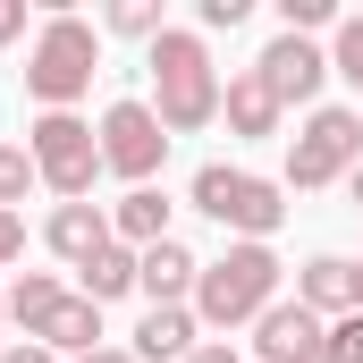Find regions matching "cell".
<instances>
[{"instance_id": "cell-1", "label": "cell", "mask_w": 363, "mask_h": 363, "mask_svg": "<svg viewBox=\"0 0 363 363\" xmlns=\"http://www.w3.org/2000/svg\"><path fill=\"white\" fill-rule=\"evenodd\" d=\"M144 68H152V118L169 127V144H178V135H203V127H220V68H211L203 34L169 26V34L144 51Z\"/></svg>"}, {"instance_id": "cell-2", "label": "cell", "mask_w": 363, "mask_h": 363, "mask_svg": "<svg viewBox=\"0 0 363 363\" xmlns=\"http://www.w3.org/2000/svg\"><path fill=\"white\" fill-rule=\"evenodd\" d=\"M93 68H101V26H85L77 9H51L26 43V93L34 110H77L93 93Z\"/></svg>"}, {"instance_id": "cell-3", "label": "cell", "mask_w": 363, "mask_h": 363, "mask_svg": "<svg viewBox=\"0 0 363 363\" xmlns=\"http://www.w3.org/2000/svg\"><path fill=\"white\" fill-rule=\"evenodd\" d=\"M279 262L271 245H228L220 262H203V279H194V321L203 330H245V321H262L279 304Z\"/></svg>"}, {"instance_id": "cell-4", "label": "cell", "mask_w": 363, "mask_h": 363, "mask_svg": "<svg viewBox=\"0 0 363 363\" xmlns=\"http://www.w3.org/2000/svg\"><path fill=\"white\" fill-rule=\"evenodd\" d=\"M186 203H194L203 220H220L237 245H271L279 220H287V186L254 178V169H228V161H203L194 186H186Z\"/></svg>"}, {"instance_id": "cell-5", "label": "cell", "mask_w": 363, "mask_h": 363, "mask_svg": "<svg viewBox=\"0 0 363 363\" xmlns=\"http://www.w3.org/2000/svg\"><path fill=\"white\" fill-rule=\"evenodd\" d=\"M355 169H363V110H338V101L304 110L279 186H287V194H321V186H347Z\"/></svg>"}, {"instance_id": "cell-6", "label": "cell", "mask_w": 363, "mask_h": 363, "mask_svg": "<svg viewBox=\"0 0 363 363\" xmlns=\"http://www.w3.org/2000/svg\"><path fill=\"white\" fill-rule=\"evenodd\" d=\"M26 152H34V178L51 186L60 203H93V178H101V135H93V118L43 110V118L26 127Z\"/></svg>"}, {"instance_id": "cell-7", "label": "cell", "mask_w": 363, "mask_h": 363, "mask_svg": "<svg viewBox=\"0 0 363 363\" xmlns=\"http://www.w3.org/2000/svg\"><path fill=\"white\" fill-rule=\"evenodd\" d=\"M93 135H101V169L127 178V194L152 186V178H161V161H169V127H161L152 101H135V93H118V101L93 118Z\"/></svg>"}, {"instance_id": "cell-8", "label": "cell", "mask_w": 363, "mask_h": 363, "mask_svg": "<svg viewBox=\"0 0 363 363\" xmlns=\"http://www.w3.org/2000/svg\"><path fill=\"white\" fill-rule=\"evenodd\" d=\"M254 77L279 93V110H321L330 51H321V43H304V34H271V43H262V60H254Z\"/></svg>"}, {"instance_id": "cell-9", "label": "cell", "mask_w": 363, "mask_h": 363, "mask_svg": "<svg viewBox=\"0 0 363 363\" xmlns=\"http://www.w3.org/2000/svg\"><path fill=\"white\" fill-rule=\"evenodd\" d=\"M321 347H330V321L304 313L296 296L271 304V313L254 321V363H321Z\"/></svg>"}, {"instance_id": "cell-10", "label": "cell", "mask_w": 363, "mask_h": 363, "mask_svg": "<svg viewBox=\"0 0 363 363\" xmlns=\"http://www.w3.org/2000/svg\"><path fill=\"white\" fill-rule=\"evenodd\" d=\"M110 237H118V228H110V211H101V203H51V220H43V245H51L68 271H85Z\"/></svg>"}, {"instance_id": "cell-11", "label": "cell", "mask_w": 363, "mask_h": 363, "mask_svg": "<svg viewBox=\"0 0 363 363\" xmlns=\"http://www.w3.org/2000/svg\"><path fill=\"white\" fill-rule=\"evenodd\" d=\"M34 347H51L60 363H85L93 347H110V338H101V304H85V296L68 287V296H60V304L43 313V330H34Z\"/></svg>"}, {"instance_id": "cell-12", "label": "cell", "mask_w": 363, "mask_h": 363, "mask_svg": "<svg viewBox=\"0 0 363 363\" xmlns=\"http://www.w3.org/2000/svg\"><path fill=\"white\" fill-rule=\"evenodd\" d=\"M220 118H228V135H245V144H262V135H279V93L254 77V68H237L228 85H220Z\"/></svg>"}, {"instance_id": "cell-13", "label": "cell", "mask_w": 363, "mask_h": 363, "mask_svg": "<svg viewBox=\"0 0 363 363\" xmlns=\"http://www.w3.org/2000/svg\"><path fill=\"white\" fill-rule=\"evenodd\" d=\"M194 279H203V262L186 254L178 237H161V245L135 254V287H144L152 304H194Z\"/></svg>"}, {"instance_id": "cell-14", "label": "cell", "mask_w": 363, "mask_h": 363, "mask_svg": "<svg viewBox=\"0 0 363 363\" xmlns=\"http://www.w3.org/2000/svg\"><path fill=\"white\" fill-rule=\"evenodd\" d=\"M296 304L321 313V321H347V313H355V262H347V254H313V262L296 271Z\"/></svg>"}, {"instance_id": "cell-15", "label": "cell", "mask_w": 363, "mask_h": 363, "mask_svg": "<svg viewBox=\"0 0 363 363\" xmlns=\"http://www.w3.org/2000/svg\"><path fill=\"white\" fill-rule=\"evenodd\" d=\"M203 321H194V304H152L144 321H135V363H186L203 338H194Z\"/></svg>"}, {"instance_id": "cell-16", "label": "cell", "mask_w": 363, "mask_h": 363, "mask_svg": "<svg viewBox=\"0 0 363 363\" xmlns=\"http://www.w3.org/2000/svg\"><path fill=\"white\" fill-rule=\"evenodd\" d=\"M77 296H85V304H118V296H135V245L110 237L85 271H77Z\"/></svg>"}, {"instance_id": "cell-17", "label": "cell", "mask_w": 363, "mask_h": 363, "mask_svg": "<svg viewBox=\"0 0 363 363\" xmlns=\"http://www.w3.org/2000/svg\"><path fill=\"white\" fill-rule=\"evenodd\" d=\"M110 228H118V245H135V254H144V245H161V237H169V203H161L152 186H135V194H118V203H110Z\"/></svg>"}, {"instance_id": "cell-18", "label": "cell", "mask_w": 363, "mask_h": 363, "mask_svg": "<svg viewBox=\"0 0 363 363\" xmlns=\"http://www.w3.org/2000/svg\"><path fill=\"white\" fill-rule=\"evenodd\" d=\"M60 296H68V279H60V271H17V287H9V321L34 338V330H43V313H51Z\"/></svg>"}, {"instance_id": "cell-19", "label": "cell", "mask_w": 363, "mask_h": 363, "mask_svg": "<svg viewBox=\"0 0 363 363\" xmlns=\"http://www.w3.org/2000/svg\"><path fill=\"white\" fill-rule=\"evenodd\" d=\"M101 34H118V43H144V51H152V43L169 34V17H161V0H110V9H101Z\"/></svg>"}, {"instance_id": "cell-20", "label": "cell", "mask_w": 363, "mask_h": 363, "mask_svg": "<svg viewBox=\"0 0 363 363\" xmlns=\"http://www.w3.org/2000/svg\"><path fill=\"white\" fill-rule=\"evenodd\" d=\"M34 186H43L34 178V152H26V144H0V211H17Z\"/></svg>"}, {"instance_id": "cell-21", "label": "cell", "mask_w": 363, "mask_h": 363, "mask_svg": "<svg viewBox=\"0 0 363 363\" xmlns=\"http://www.w3.org/2000/svg\"><path fill=\"white\" fill-rule=\"evenodd\" d=\"M330 77H347L363 93V17H338V34H330Z\"/></svg>"}, {"instance_id": "cell-22", "label": "cell", "mask_w": 363, "mask_h": 363, "mask_svg": "<svg viewBox=\"0 0 363 363\" xmlns=\"http://www.w3.org/2000/svg\"><path fill=\"white\" fill-rule=\"evenodd\" d=\"M321 26H338V0H279V34H321Z\"/></svg>"}, {"instance_id": "cell-23", "label": "cell", "mask_w": 363, "mask_h": 363, "mask_svg": "<svg viewBox=\"0 0 363 363\" xmlns=\"http://www.w3.org/2000/svg\"><path fill=\"white\" fill-rule=\"evenodd\" d=\"M321 363H363V313L330 321V347H321Z\"/></svg>"}, {"instance_id": "cell-24", "label": "cell", "mask_w": 363, "mask_h": 363, "mask_svg": "<svg viewBox=\"0 0 363 363\" xmlns=\"http://www.w3.org/2000/svg\"><path fill=\"white\" fill-rule=\"evenodd\" d=\"M194 17H203L211 34H237V26L254 17V0H194Z\"/></svg>"}, {"instance_id": "cell-25", "label": "cell", "mask_w": 363, "mask_h": 363, "mask_svg": "<svg viewBox=\"0 0 363 363\" xmlns=\"http://www.w3.org/2000/svg\"><path fill=\"white\" fill-rule=\"evenodd\" d=\"M26 254V211H0V271H17Z\"/></svg>"}, {"instance_id": "cell-26", "label": "cell", "mask_w": 363, "mask_h": 363, "mask_svg": "<svg viewBox=\"0 0 363 363\" xmlns=\"http://www.w3.org/2000/svg\"><path fill=\"white\" fill-rule=\"evenodd\" d=\"M26 43V0H0V51Z\"/></svg>"}, {"instance_id": "cell-27", "label": "cell", "mask_w": 363, "mask_h": 363, "mask_svg": "<svg viewBox=\"0 0 363 363\" xmlns=\"http://www.w3.org/2000/svg\"><path fill=\"white\" fill-rule=\"evenodd\" d=\"M0 363H60L51 347H34V338H17V347H0Z\"/></svg>"}, {"instance_id": "cell-28", "label": "cell", "mask_w": 363, "mask_h": 363, "mask_svg": "<svg viewBox=\"0 0 363 363\" xmlns=\"http://www.w3.org/2000/svg\"><path fill=\"white\" fill-rule=\"evenodd\" d=\"M186 363H245V355H237L228 338H203V347H194V355H186Z\"/></svg>"}, {"instance_id": "cell-29", "label": "cell", "mask_w": 363, "mask_h": 363, "mask_svg": "<svg viewBox=\"0 0 363 363\" xmlns=\"http://www.w3.org/2000/svg\"><path fill=\"white\" fill-rule=\"evenodd\" d=\"M85 363H135V347H93Z\"/></svg>"}, {"instance_id": "cell-30", "label": "cell", "mask_w": 363, "mask_h": 363, "mask_svg": "<svg viewBox=\"0 0 363 363\" xmlns=\"http://www.w3.org/2000/svg\"><path fill=\"white\" fill-rule=\"evenodd\" d=\"M347 194H355V211H363V169H355V178H347Z\"/></svg>"}, {"instance_id": "cell-31", "label": "cell", "mask_w": 363, "mask_h": 363, "mask_svg": "<svg viewBox=\"0 0 363 363\" xmlns=\"http://www.w3.org/2000/svg\"><path fill=\"white\" fill-rule=\"evenodd\" d=\"M355 313H363V262H355Z\"/></svg>"}, {"instance_id": "cell-32", "label": "cell", "mask_w": 363, "mask_h": 363, "mask_svg": "<svg viewBox=\"0 0 363 363\" xmlns=\"http://www.w3.org/2000/svg\"><path fill=\"white\" fill-rule=\"evenodd\" d=\"M0 330H9V296H0Z\"/></svg>"}, {"instance_id": "cell-33", "label": "cell", "mask_w": 363, "mask_h": 363, "mask_svg": "<svg viewBox=\"0 0 363 363\" xmlns=\"http://www.w3.org/2000/svg\"><path fill=\"white\" fill-rule=\"evenodd\" d=\"M355 110H363V101H355Z\"/></svg>"}]
</instances>
